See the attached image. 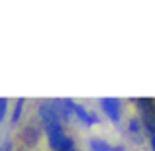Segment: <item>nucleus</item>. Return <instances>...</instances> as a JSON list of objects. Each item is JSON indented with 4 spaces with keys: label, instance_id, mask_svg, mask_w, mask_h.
Here are the masks:
<instances>
[{
    "label": "nucleus",
    "instance_id": "1",
    "mask_svg": "<svg viewBox=\"0 0 155 151\" xmlns=\"http://www.w3.org/2000/svg\"><path fill=\"white\" fill-rule=\"evenodd\" d=\"M2 104H4V102L0 100V108H2ZM0 120H2V110H0Z\"/></svg>",
    "mask_w": 155,
    "mask_h": 151
}]
</instances>
